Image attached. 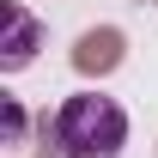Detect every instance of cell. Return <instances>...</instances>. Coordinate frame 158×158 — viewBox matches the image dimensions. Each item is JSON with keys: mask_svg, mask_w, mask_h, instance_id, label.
Here are the masks:
<instances>
[{"mask_svg": "<svg viewBox=\"0 0 158 158\" xmlns=\"http://www.w3.org/2000/svg\"><path fill=\"white\" fill-rule=\"evenodd\" d=\"M6 24H12V37H6V49H0V67H6V73H19L24 61H31V43H37V24L24 19L19 6H6Z\"/></svg>", "mask_w": 158, "mask_h": 158, "instance_id": "7a4b0ae2", "label": "cell"}, {"mask_svg": "<svg viewBox=\"0 0 158 158\" xmlns=\"http://www.w3.org/2000/svg\"><path fill=\"white\" fill-rule=\"evenodd\" d=\"M110 61H116V37H110V31L79 43V67H110Z\"/></svg>", "mask_w": 158, "mask_h": 158, "instance_id": "3957f363", "label": "cell"}, {"mask_svg": "<svg viewBox=\"0 0 158 158\" xmlns=\"http://www.w3.org/2000/svg\"><path fill=\"white\" fill-rule=\"evenodd\" d=\"M55 146L67 158H122L128 146V110L103 91H73L55 110Z\"/></svg>", "mask_w": 158, "mask_h": 158, "instance_id": "6da1fadb", "label": "cell"}]
</instances>
